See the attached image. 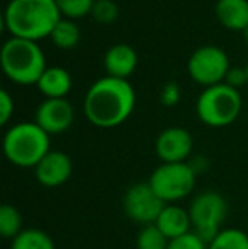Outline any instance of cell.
<instances>
[{
  "label": "cell",
  "mask_w": 248,
  "mask_h": 249,
  "mask_svg": "<svg viewBox=\"0 0 248 249\" xmlns=\"http://www.w3.org/2000/svg\"><path fill=\"white\" fill-rule=\"evenodd\" d=\"M136 105V92L128 80L104 76L94 82L83 99L87 121L100 129H113L129 119Z\"/></svg>",
  "instance_id": "obj_1"
},
{
  "label": "cell",
  "mask_w": 248,
  "mask_h": 249,
  "mask_svg": "<svg viewBox=\"0 0 248 249\" xmlns=\"http://www.w3.org/2000/svg\"><path fill=\"white\" fill-rule=\"evenodd\" d=\"M61 19L55 0H10L3 10V26L10 36L34 43L50 37Z\"/></svg>",
  "instance_id": "obj_2"
},
{
  "label": "cell",
  "mask_w": 248,
  "mask_h": 249,
  "mask_svg": "<svg viewBox=\"0 0 248 249\" xmlns=\"http://www.w3.org/2000/svg\"><path fill=\"white\" fill-rule=\"evenodd\" d=\"M2 70L17 85H36L46 66V56L34 41L9 37L0 51Z\"/></svg>",
  "instance_id": "obj_3"
},
{
  "label": "cell",
  "mask_w": 248,
  "mask_h": 249,
  "mask_svg": "<svg viewBox=\"0 0 248 249\" xmlns=\"http://www.w3.org/2000/svg\"><path fill=\"white\" fill-rule=\"evenodd\" d=\"M50 134L36 122H19L3 136V154L19 168H36L51 151Z\"/></svg>",
  "instance_id": "obj_4"
},
{
  "label": "cell",
  "mask_w": 248,
  "mask_h": 249,
  "mask_svg": "<svg viewBox=\"0 0 248 249\" xmlns=\"http://www.w3.org/2000/svg\"><path fill=\"white\" fill-rule=\"evenodd\" d=\"M242 95L228 83L208 87L195 102V114L209 127H226L238 119L242 112Z\"/></svg>",
  "instance_id": "obj_5"
},
{
  "label": "cell",
  "mask_w": 248,
  "mask_h": 249,
  "mask_svg": "<svg viewBox=\"0 0 248 249\" xmlns=\"http://www.w3.org/2000/svg\"><path fill=\"white\" fill-rule=\"evenodd\" d=\"M187 210L191 215L192 231L209 244L223 231L228 203L219 192L204 190L192 198Z\"/></svg>",
  "instance_id": "obj_6"
},
{
  "label": "cell",
  "mask_w": 248,
  "mask_h": 249,
  "mask_svg": "<svg viewBox=\"0 0 248 249\" xmlns=\"http://www.w3.org/2000/svg\"><path fill=\"white\" fill-rule=\"evenodd\" d=\"M197 173L187 163H162L153 170L148 183L165 203L187 198L195 187Z\"/></svg>",
  "instance_id": "obj_7"
},
{
  "label": "cell",
  "mask_w": 248,
  "mask_h": 249,
  "mask_svg": "<svg viewBox=\"0 0 248 249\" xmlns=\"http://www.w3.org/2000/svg\"><path fill=\"white\" fill-rule=\"evenodd\" d=\"M229 68L231 65L225 50L211 44L197 48L187 63V71L191 78L204 89L225 83Z\"/></svg>",
  "instance_id": "obj_8"
},
{
  "label": "cell",
  "mask_w": 248,
  "mask_h": 249,
  "mask_svg": "<svg viewBox=\"0 0 248 249\" xmlns=\"http://www.w3.org/2000/svg\"><path fill=\"white\" fill-rule=\"evenodd\" d=\"M165 205L167 203L153 192L148 181L131 185L123 197V209L126 215L133 222L141 224V226L155 224Z\"/></svg>",
  "instance_id": "obj_9"
},
{
  "label": "cell",
  "mask_w": 248,
  "mask_h": 249,
  "mask_svg": "<svg viewBox=\"0 0 248 249\" xmlns=\"http://www.w3.org/2000/svg\"><path fill=\"white\" fill-rule=\"evenodd\" d=\"M194 139L184 127H167L155 142L156 156L162 163H187L192 156Z\"/></svg>",
  "instance_id": "obj_10"
},
{
  "label": "cell",
  "mask_w": 248,
  "mask_h": 249,
  "mask_svg": "<svg viewBox=\"0 0 248 249\" xmlns=\"http://www.w3.org/2000/svg\"><path fill=\"white\" fill-rule=\"evenodd\" d=\"M75 119L73 105L66 99H44L38 105L34 122L48 134H61L68 131Z\"/></svg>",
  "instance_id": "obj_11"
},
{
  "label": "cell",
  "mask_w": 248,
  "mask_h": 249,
  "mask_svg": "<svg viewBox=\"0 0 248 249\" xmlns=\"http://www.w3.org/2000/svg\"><path fill=\"white\" fill-rule=\"evenodd\" d=\"M73 164L72 160L63 151L51 149L46 156L41 160V163L34 168L36 180L46 188H57L65 185L72 177Z\"/></svg>",
  "instance_id": "obj_12"
},
{
  "label": "cell",
  "mask_w": 248,
  "mask_h": 249,
  "mask_svg": "<svg viewBox=\"0 0 248 249\" xmlns=\"http://www.w3.org/2000/svg\"><path fill=\"white\" fill-rule=\"evenodd\" d=\"M138 66V54L129 44H114L104 54V68L107 76L128 80Z\"/></svg>",
  "instance_id": "obj_13"
},
{
  "label": "cell",
  "mask_w": 248,
  "mask_h": 249,
  "mask_svg": "<svg viewBox=\"0 0 248 249\" xmlns=\"http://www.w3.org/2000/svg\"><path fill=\"white\" fill-rule=\"evenodd\" d=\"M155 226L162 231V234L169 241L177 239V237L184 236V234L192 231V222H191V215H189V210L175 205V203H167V205L163 207L158 219H156Z\"/></svg>",
  "instance_id": "obj_14"
},
{
  "label": "cell",
  "mask_w": 248,
  "mask_h": 249,
  "mask_svg": "<svg viewBox=\"0 0 248 249\" xmlns=\"http://www.w3.org/2000/svg\"><path fill=\"white\" fill-rule=\"evenodd\" d=\"M73 85L72 75L61 66H48L36 83L38 90L46 99H66Z\"/></svg>",
  "instance_id": "obj_15"
},
{
  "label": "cell",
  "mask_w": 248,
  "mask_h": 249,
  "mask_svg": "<svg viewBox=\"0 0 248 249\" xmlns=\"http://www.w3.org/2000/svg\"><path fill=\"white\" fill-rule=\"evenodd\" d=\"M214 12L226 29L243 33L248 27V0H218Z\"/></svg>",
  "instance_id": "obj_16"
},
{
  "label": "cell",
  "mask_w": 248,
  "mask_h": 249,
  "mask_svg": "<svg viewBox=\"0 0 248 249\" xmlns=\"http://www.w3.org/2000/svg\"><path fill=\"white\" fill-rule=\"evenodd\" d=\"M80 37H82V33H80V27L76 26L75 20L63 17L53 29L50 39L60 50H73L80 43Z\"/></svg>",
  "instance_id": "obj_17"
},
{
  "label": "cell",
  "mask_w": 248,
  "mask_h": 249,
  "mask_svg": "<svg viewBox=\"0 0 248 249\" xmlns=\"http://www.w3.org/2000/svg\"><path fill=\"white\" fill-rule=\"evenodd\" d=\"M10 249H57L50 234L41 229H24L16 239H12Z\"/></svg>",
  "instance_id": "obj_18"
},
{
  "label": "cell",
  "mask_w": 248,
  "mask_h": 249,
  "mask_svg": "<svg viewBox=\"0 0 248 249\" xmlns=\"http://www.w3.org/2000/svg\"><path fill=\"white\" fill-rule=\"evenodd\" d=\"M22 215L14 205L0 207V234L5 239H16L20 232H22Z\"/></svg>",
  "instance_id": "obj_19"
},
{
  "label": "cell",
  "mask_w": 248,
  "mask_h": 249,
  "mask_svg": "<svg viewBox=\"0 0 248 249\" xmlns=\"http://www.w3.org/2000/svg\"><path fill=\"white\" fill-rule=\"evenodd\" d=\"M208 249H248V234L242 229H223L211 243Z\"/></svg>",
  "instance_id": "obj_20"
},
{
  "label": "cell",
  "mask_w": 248,
  "mask_h": 249,
  "mask_svg": "<svg viewBox=\"0 0 248 249\" xmlns=\"http://www.w3.org/2000/svg\"><path fill=\"white\" fill-rule=\"evenodd\" d=\"M170 241L162 234V231L155 226H143L136 237V248L138 249H167Z\"/></svg>",
  "instance_id": "obj_21"
},
{
  "label": "cell",
  "mask_w": 248,
  "mask_h": 249,
  "mask_svg": "<svg viewBox=\"0 0 248 249\" xmlns=\"http://www.w3.org/2000/svg\"><path fill=\"white\" fill-rule=\"evenodd\" d=\"M55 2H57L61 17L75 20L90 16L95 0H55Z\"/></svg>",
  "instance_id": "obj_22"
},
{
  "label": "cell",
  "mask_w": 248,
  "mask_h": 249,
  "mask_svg": "<svg viewBox=\"0 0 248 249\" xmlns=\"http://www.w3.org/2000/svg\"><path fill=\"white\" fill-rule=\"evenodd\" d=\"M90 16L94 17L97 24L109 26V24L116 22L119 17V7L114 0H95Z\"/></svg>",
  "instance_id": "obj_23"
},
{
  "label": "cell",
  "mask_w": 248,
  "mask_h": 249,
  "mask_svg": "<svg viewBox=\"0 0 248 249\" xmlns=\"http://www.w3.org/2000/svg\"><path fill=\"white\" fill-rule=\"evenodd\" d=\"M167 249H208V243L201 236H197L194 231H191V232L170 241Z\"/></svg>",
  "instance_id": "obj_24"
},
{
  "label": "cell",
  "mask_w": 248,
  "mask_h": 249,
  "mask_svg": "<svg viewBox=\"0 0 248 249\" xmlns=\"http://www.w3.org/2000/svg\"><path fill=\"white\" fill-rule=\"evenodd\" d=\"M180 100V87L175 82H169L163 85L162 92H160V102L165 107H173Z\"/></svg>",
  "instance_id": "obj_25"
},
{
  "label": "cell",
  "mask_w": 248,
  "mask_h": 249,
  "mask_svg": "<svg viewBox=\"0 0 248 249\" xmlns=\"http://www.w3.org/2000/svg\"><path fill=\"white\" fill-rule=\"evenodd\" d=\"M14 115V99L7 90H0V124L5 125Z\"/></svg>",
  "instance_id": "obj_26"
},
{
  "label": "cell",
  "mask_w": 248,
  "mask_h": 249,
  "mask_svg": "<svg viewBox=\"0 0 248 249\" xmlns=\"http://www.w3.org/2000/svg\"><path fill=\"white\" fill-rule=\"evenodd\" d=\"M225 83H228L229 87H233V89L238 90L242 85L248 83L247 70L245 68H235V66H231V68H229V71H228V75H226Z\"/></svg>",
  "instance_id": "obj_27"
},
{
  "label": "cell",
  "mask_w": 248,
  "mask_h": 249,
  "mask_svg": "<svg viewBox=\"0 0 248 249\" xmlns=\"http://www.w3.org/2000/svg\"><path fill=\"white\" fill-rule=\"evenodd\" d=\"M243 37H245V41H247V43H248V27H247L245 31H243Z\"/></svg>",
  "instance_id": "obj_28"
},
{
  "label": "cell",
  "mask_w": 248,
  "mask_h": 249,
  "mask_svg": "<svg viewBox=\"0 0 248 249\" xmlns=\"http://www.w3.org/2000/svg\"><path fill=\"white\" fill-rule=\"evenodd\" d=\"M245 70H247V76H248V63H247V66H245Z\"/></svg>",
  "instance_id": "obj_29"
}]
</instances>
